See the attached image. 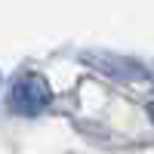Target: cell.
Returning a JSON list of instances; mask_svg holds the SVG:
<instances>
[{"label":"cell","mask_w":154,"mask_h":154,"mask_svg":"<svg viewBox=\"0 0 154 154\" xmlns=\"http://www.w3.org/2000/svg\"><path fill=\"white\" fill-rule=\"evenodd\" d=\"M148 114H151V120H154V102H151V105H148Z\"/></svg>","instance_id":"obj_2"},{"label":"cell","mask_w":154,"mask_h":154,"mask_svg":"<svg viewBox=\"0 0 154 154\" xmlns=\"http://www.w3.org/2000/svg\"><path fill=\"white\" fill-rule=\"evenodd\" d=\"M49 99H53V93H49V83L43 80L40 74H28V77H22V80L12 83V93H9V105L12 111H19V114H40L46 105H49Z\"/></svg>","instance_id":"obj_1"}]
</instances>
